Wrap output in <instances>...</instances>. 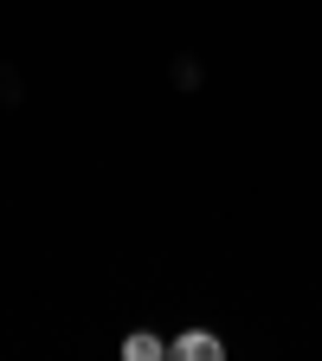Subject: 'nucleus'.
Here are the masks:
<instances>
[{
    "mask_svg": "<svg viewBox=\"0 0 322 361\" xmlns=\"http://www.w3.org/2000/svg\"><path fill=\"white\" fill-rule=\"evenodd\" d=\"M123 355H129V361H161V355H168V342H155V336H129V342H123Z\"/></svg>",
    "mask_w": 322,
    "mask_h": 361,
    "instance_id": "f03ea898",
    "label": "nucleus"
},
{
    "mask_svg": "<svg viewBox=\"0 0 322 361\" xmlns=\"http://www.w3.org/2000/svg\"><path fill=\"white\" fill-rule=\"evenodd\" d=\"M168 355H174V361H219L225 342L206 336V329H187V336H174V342H168Z\"/></svg>",
    "mask_w": 322,
    "mask_h": 361,
    "instance_id": "f257e3e1",
    "label": "nucleus"
}]
</instances>
